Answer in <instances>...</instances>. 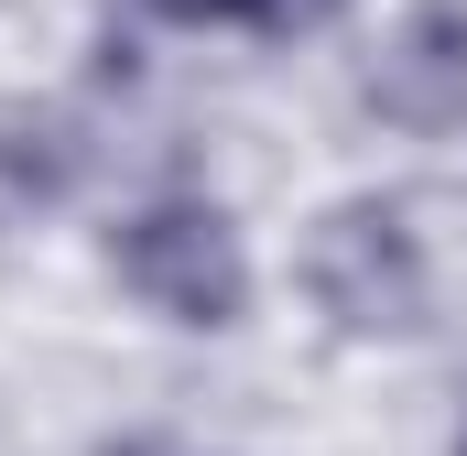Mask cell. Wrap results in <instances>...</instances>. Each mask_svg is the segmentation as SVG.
Masks as SVG:
<instances>
[{
  "mask_svg": "<svg viewBox=\"0 0 467 456\" xmlns=\"http://www.w3.org/2000/svg\"><path fill=\"white\" fill-rule=\"evenodd\" d=\"M109 272L174 326H239V305H250V250H239V228L207 196H163V207L119 218Z\"/></svg>",
  "mask_w": 467,
  "mask_h": 456,
  "instance_id": "cell-1",
  "label": "cell"
},
{
  "mask_svg": "<svg viewBox=\"0 0 467 456\" xmlns=\"http://www.w3.org/2000/svg\"><path fill=\"white\" fill-rule=\"evenodd\" d=\"M305 294L348 337H413L424 326V250H413L402 207H380V196L327 207L305 228Z\"/></svg>",
  "mask_w": 467,
  "mask_h": 456,
  "instance_id": "cell-2",
  "label": "cell"
},
{
  "mask_svg": "<svg viewBox=\"0 0 467 456\" xmlns=\"http://www.w3.org/2000/svg\"><path fill=\"white\" fill-rule=\"evenodd\" d=\"M369 109L391 130H457L467 119V0H413L369 66Z\"/></svg>",
  "mask_w": 467,
  "mask_h": 456,
  "instance_id": "cell-3",
  "label": "cell"
},
{
  "mask_svg": "<svg viewBox=\"0 0 467 456\" xmlns=\"http://www.w3.org/2000/svg\"><path fill=\"white\" fill-rule=\"evenodd\" d=\"M77 174H88L77 119H55V109H0V207H55Z\"/></svg>",
  "mask_w": 467,
  "mask_h": 456,
  "instance_id": "cell-4",
  "label": "cell"
},
{
  "mask_svg": "<svg viewBox=\"0 0 467 456\" xmlns=\"http://www.w3.org/2000/svg\"><path fill=\"white\" fill-rule=\"evenodd\" d=\"M348 0H239V22L250 33H272V44H294V33H327Z\"/></svg>",
  "mask_w": 467,
  "mask_h": 456,
  "instance_id": "cell-5",
  "label": "cell"
},
{
  "mask_svg": "<svg viewBox=\"0 0 467 456\" xmlns=\"http://www.w3.org/2000/svg\"><path fill=\"white\" fill-rule=\"evenodd\" d=\"M163 22H239V0H152Z\"/></svg>",
  "mask_w": 467,
  "mask_h": 456,
  "instance_id": "cell-6",
  "label": "cell"
},
{
  "mask_svg": "<svg viewBox=\"0 0 467 456\" xmlns=\"http://www.w3.org/2000/svg\"><path fill=\"white\" fill-rule=\"evenodd\" d=\"M99 456H163V446H141V435H130V446H99Z\"/></svg>",
  "mask_w": 467,
  "mask_h": 456,
  "instance_id": "cell-7",
  "label": "cell"
},
{
  "mask_svg": "<svg viewBox=\"0 0 467 456\" xmlns=\"http://www.w3.org/2000/svg\"><path fill=\"white\" fill-rule=\"evenodd\" d=\"M457 456H467V435H457Z\"/></svg>",
  "mask_w": 467,
  "mask_h": 456,
  "instance_id": "cell-8",
  "label": "cell"
}]
</instances>
